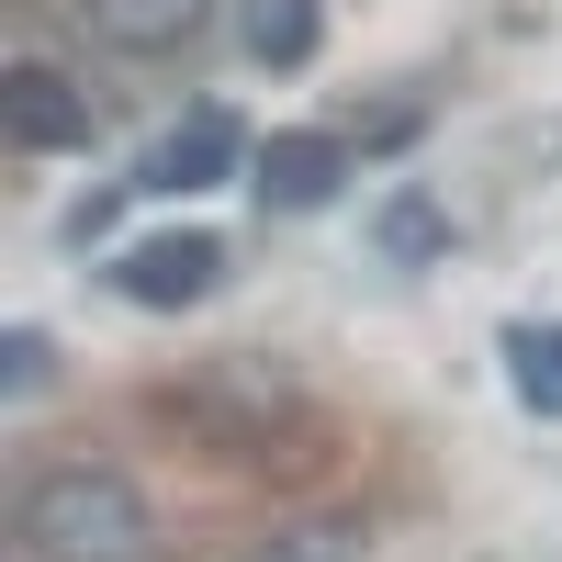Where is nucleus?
<instances>
[{"instance_id": "f257e3e1", "label": "nucleus", "mask_w": 562, "mask_h": 562, "mask_svg": "<svg viewBox=\"0 0 562 562\" xmlns=\"http://www.w3.org/2000/svg\"><path fill=\"white\" fill-rule=\"evenodd\" d=\"M12 529H23L34 562H147L158 551L147 495H135L124 473H102V461H57V473H34Z\"/></svg>"}, {"instance_id": "f03ea898", "label": "nucleus", "mask_w": 562, "mask_h": 562, "mask_svg": "<svg viewBox=\"0 0 562 562\" xmlns=\"http://www.w3.org/2000/svg\"><path fill=\"white\" fill-rule=\"evenodd\" d=\"M237 158H248V124L225 113V102H192V113L158 135V158L135 169V180H147V192H214V180L237 169Z\"/></svg>"}, {"instance_id": "7ed1b4c3", "label": "nucleus", "mask_w": 562, "mask_h": 562, "mask_svg": "<svg viewBox=\"0 0 562 562\" xmlns=\"http://www.w3.org/2000/svg\"><path fill=\"white\" fill-rule=\"evenodd\" d=\"M214 270H225V237H203V225H180V237H147V248H124L113 281L135 304H203L214 293Z\"/></svg>"}, {"instance_id": "20e7f679", "label": "nucleus", "mask_w": 562, "mask_h": 562, "mask_svg": "<svg viewBox=\"0 0 562 562\" xmlns=\"http://www.w3.org/2000/svg\"><path fill=\"white\" fill-rule=\"evenodd\" d=\"M0 124H12L23 147H90V102L57 68H12V79H0Z\"/></svg>"}, {"instance_id": "39448f33", "label": "nucleus", "mask_w": 562, "mask_h": 562, "mask_svg": "<svg viewBox=\"0 0 562 562\" xmlns=\"http://www.w3.org/2000/svg\"><path fill=\"white\" fill-rule=\"evenodd\" d=\"M203 12H214V0H79V23L102 34V45H124V57H169V45H192Z\"/></svg>"}, {"instance_id": "423d86ee", "label": "nucleus", "mask_w": 562, "mask_h": 562, "mask_svg": "<svg viewBox=\"0 0 562 562\" xmlns=\"http://www.w3.org/2000/svg\"><path fill=\"white\" fill-rule=\"evenodd\" d=\"M338 192V135H270L259 147V203L270 214H315Z\"/></svg>"}, {"instance_id": "0eeeda50", "label": "nucleus", "mask_w": 562, "mask_h": 562, "mask_svg": "<svg viewBox=\"0 0 562 562\" xmlns=\"http://www.w3.org/2000/svg\"><path fill=\"white\" fill-rule=\"evenodd\" d=\"M315 23H326L315 0H248V57L259 68H304L315 57Z\"/></svg>"}, {"instance_id": "6e6552de", "label": "nucleus", "mask_w": 562, "mask_h": 562, "mask_svg": "<svg viewBox=\"0 0 562 562\" xmlns=\"http://www.w3.org/2000/svg\"><path fill=\"white\" fill-rule=\"evenodd\" d=\"M506 383L540 416H562V326H518V338H506Z\"/></svg>"}, {"instance_id": "1a4fd4ad", "label": "nucleus", "mask_w": 562, "mask_h": 562, "mask_svg": "<svg viewBox=\"0 0 562 562\" xmlns=\"http://www.w3.org/2000/svg\"><path fill=\"white\" fill-rule=\"evenodd\" d=\"M349 551H360V529H349V518H315V529H270L248 562H349Z\"/></svg>"}, {"instance_id": "9d476101", "label": "nucleus", "mask_w": 562, "mask_h": 562, "mask_svg": "<svg viewBox=\"0 0 562 562\" xmlns=\"http://www.w3.org/2000/svg\"><path fill=\"white\" fill-rule=\"evenodd\" d=\"M383 237H394L405 259H428V237H439V214H428V203H394V214H383Z\"/></svg>"}]
</instances>
